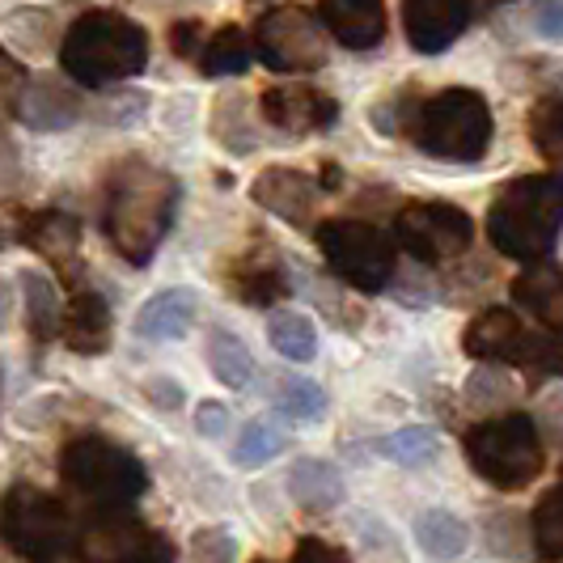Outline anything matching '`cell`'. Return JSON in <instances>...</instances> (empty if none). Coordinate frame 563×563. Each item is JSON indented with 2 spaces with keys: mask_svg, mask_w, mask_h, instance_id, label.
I'll use <instances>...</instances> for the list:
<instances>
[{
  "mask_svg": "<svg viewBox=\"0 0 563 563\" xmlns=\"http://www.w3.org/2000/svg\"><path fill=\"white\" fill-rule=\"evenodd\" d=\"M174 203H178V183L166 169L148 166L141 157H128L111 169L102 229H107L114 251L132 267L153 263V254L169 229V217H174Z\"/></svg>",
  "mask_w": 563,
  "mask_h": 563,
  "instance_id": "6da1fadb",
  "label": "cell"
},
{
  "mask_svg": "<svg viewBox=\"0 0 563 563\" xmlns=\"http://www.w3.org/2000/svg\"><path fill=\"white\" fill-rule=\"evenodd\" d=\"M144 64H148V34L114 9L81 13L64 30L59 68L77 85L98 89V85L128 81V77L144 73Z\"/></svg>",
  "mask_w": 563,
  "mask_h": 563,
  "instance_id": "7a4b0ae2",
  "label": "cell"
},
{
  "mask_svg": "<svg viewBox=\"0 0 563 563\" xmlns=\"http://www.w3.org/2000/svg\"><path fill=\"white\" fill-rule=\"evenodd\" d=\"M560 174H526L496 191L487 208L492 246L521 263H542L560 242Z\"/></svg>",
  "mask_w": 563,
  "mask_h": 563,
  "instance_id": "3957f363",
  "label": "cell"
},
{
  "mask_svg": "<svg viewBox=\"0 0 563 563\" xmlns=\"http://www.w3.org/2000/svg\"><path fill=\"white\" fill-rule=\"evenodd\" d=\"M59 475L85 505H93V512L136 505L148 487V471H144L141 457L119 441L98 437V432L73 437L59 450Z\"/></svg>",
  "mask_w": 563,
  "mask_h": 563,
  "instance_id": "277c9868",
  "label": "cell"
},
{
  "mask_svg": "<svg viewBox=\"0 0 563 563\" xmlns=\"http://www.w3.org/2000/svg\"><path fill=\"white\" fill-rule=\"evenodd\" d=\"M0 538L30 563H85L77 547V521L52 492L13 483L0 500Z\"/></svg>",
  "mask_w": 563,
  "mask_h": 563,
  "instance_id": "5b68a950",
  "label": "cell"
},
{
  "mask_svg": "<svg viewBox=\"0 0 563 563\" xmlns=\"http://www.w3.org/2000/svg\"><path fill=\"white\" fill-rule=\"evenodd\" d=\"M462 450L471 471L483 483L500 487V492H521L542 475L547 466V450H542V432L530 416L521 411H508L496 420L475 423L466 437H462Z\"/></svg>",
  "mask_w": 563,
  "mask_h": 563,
  "instance_id": "8992f818",
  "label": "cell"
},
{
  "mask_svg": "<svg viewBox=\"0 0 563 563\" xmlns=\"http://www.w3.org/2000/svg\"><path fill=\"white\" fill-rule=\"evenodd\" d=\"M416 144L428 157H445V162H479L492 148V107L479 89H441L428 102L416 107L411 128Z\"/></svg>",
  "mask_w": 563,
  "mask_h": 563,
  "instance_id": "52a82bcc",
  "label": "cell"
},
{
  "mask_svg": "<svg viewBox=\"0 0 563 563\" xmlns=\"http://www.w3.org/2000/svg\"><path fill=\"white\" fill-rule=\"evenodd\" d=\"M462 352L475 361H500V365L526 368L534 382L560 373V335H538L512 310H483L462 331Z\"/></svg>",
  "mask_w": 563,
  "mask_h": 563,
  "instance_id": "ba28073f",
  "label": "cell"
},
{
  "mask_svg": "<svg viewBox=\"0 0 563 563\" xmlns=\"http://www.w3.org/2000/svg\"><path fill=\"white\" fill-rule=\"evenodd\" d=\"M313 238L327 267L356 292H382L395 280V242L377 225L339 217V221H322Z\"/></svg>",
  "mask_w": 563,
  "mask_h": 563,
  "instance_id": "9c48e42d",
  "label": "cell"
},
{
  "mask_svg": "<svg viewBox=\"0 0 563 563\" xmlns=\"http://www.w3.org/2000/svg\"><path fill=\"white\" fill-rule=\"evenodd\" d=\"M251 52L272 73H313V68L327 64L331 43H327V30L310 9L280 4V9H267L258 18Z\"/></svg>",
  "mask_w": 563,
  "mask_h": 563,
  "instance_id": "30bf717a",
  "label": "cell"
},
{
  "mask_svg": "<svg viewBox=\"0 0 563 563\" xmlns=\"http://www.w3.org/2000/svg\"><path fill=\"white\" fill-rule=\"evenodd\" d=\"M395 242L411 258H420L428 267L453 263L471 251L475 242V221L466 208L437 203V199H411L402 203L395 217Z\"/></svg>",
  "mask_w": 563,
  "mask_h": 563,
  "instance_id": "8fae6325",
  "label": "cell"
},
{
  "mask_svg": "<svg viewBox=\"0 0 563 563\" xmlns=\"http://www.w3.org/2000/svg\"><path fill=\"white\" fill-rule=\"evenodd\" d=\"M258 114H263V123H272L280 132L310 136V132H327L335 123L339 102L313 85H272L258 93Z\"/></svg>",
  "mask_w": 563,
  "mask_h": 563,
  "instance_id": "7c38bea8",
  "label": "cell"
},
{
  "mask_svg": "<svg viewBox=\"0 0 563 563\" xmlns=\"http://www.w3.org/2000/svg\"><path fill=\"white\" fill-rule=\"evenodd\" d=\"M471 18H475V0H402L407 43L423 56L453 47L457 34L471 26Z\"/></svg>",
  "mask_w": 563,
  "mask_h": 563,
  "instance_id": "4fadbf2b",
  "label": "cell"
},
{
  "mask_svg": "<svg viewBox=\"0 0 563 563\" xmlns=\"http://www.w3.org/2000/svg\"><path fill=\"white\" fill-rule=\"evenodd\" d=\"M251 199L258 208H267L272 217L288 221V225H310L318 203H322V187L306 169L272 166L251 183Z\"/></svg>",
  "mask_w": 563,
  "mask_h": 563,
  "instance_id": "5bb4252c",
  "label": "cell"
},
{
  "mask_svg": "<svg viewBox=\"0 0 563 563\" xmlns=\"http://www.w3.org/2000/svg\"><path fill=\"white\" fill-rule=\"evenodd\" d=\"M153 538L157 534H148L128 508H107V512H93L85 530H77V547L85 563H123L141 555Z\"/></svg>",
  "mask_w": 563,
  "mask_h": 563,
  "instance_id": "9a60e30c",
  "label": "cell"
},
{
  "mask_svg": "<svg viewBox=\"0 0 563 563\" xmlns=\"http://www.w3.org/2000/svg\"><path fill=\"white\" fill-rule=\"evenodd\" d=\"M13 111L30 132H68L81 119V98L59 77H30L13 102Z\"/></svg>",
  "mask_w": 563,
  "mask_h": 563,
  "instance_id": "2e32d148",
  "label": "cell"
},
{
  "mask_svg": "<svg viewBox=\"0 0 563 563\" xmlns=\"http://www.w3.org/2000/svg\"><path fill=\"white\" fill-rule=\"evenodd\" d=\"M318 13H322V30L352 47V52H368L386 38V0H318Z\"/></svg>",
  "mask_w": 563,
  "mask_h": 563,
  "instance_id": "e0dca14e",
  "label": "cell"
},
{
  "mask_svg": "<svg viewBox=\"0 0 563 563\" xmlns=\"http://www.w3.org/2000/svg\"><path fill=\"white\" fill-rule=\"evenodd\" d=\"M56 335L77 356H102L111 347V306L98 292H73L59 310Z\"/></svg>",
  "mask_w": 563,
  "mask_h": 563,
  "instance_id": "ac0fdd59",
  "label": "cell"
},
{
  "mask_svg": "<svg viewBox=\"0 0 563 563\" xmlns=\"http://www.w3.org/2000/svg\"><path fill=\"white\" fill-rule=\"evenodd\" d=\"M512 301H521V306L534 313L551 335H560V327H563V272L560 267H551V263H530V267L512 280Z\"/></svg>",
  "mask_w": 563,
  "mask_h": 563,
  "instance_id": "d6986e66",
  "label": "cell"
},
{
  "mask_svg": "<svg viewBox=\"0 0 563 563\" xmlns=\"http://www.w3.org/2000/svg\"><path fill=\"white\" fill-rule=\"evenodd\" d=\"M225 284L251 310H272L276 301L292 292V280H288L280 258H242V263H233V276Z\"/></svg>",
  "mask_w": 563,
  "mask_h": 563,
  "instance_id": "ffe728a7",
  "label": "cell"
},
{
  "mask_svg": "<svg viewBox=\"0 0 563 563\" xmlns=\"http://www.w3.org/2000/svg\"><path fill=\"white\" fill-rule=\"evenodd\" d=\"M199 313V297L191 288H166L157 297L144 301V310L136 313V335L144 339H183L191 331Z\"/></svg>",
  "mask_w": 563,
  "mask_h": 563,
  "instance_id": "44dd1931",
  "label": "cell"
},
{
  "mask_svg": "<svg viewBox=\"0 0 563 563\" xmlns=\"http://www.w3.org/2000/svg\"><path fill=\"white\" fill-rule=\"evenodd\" d=\"M288 492H292L297 508H306V512H331L347 496L339 471L322 457H297L288 471Z\"/></svg>",
  "mask_w": 563,
  "mask_h": 563,
  "instance_id": "7402d4cb",
  "label": "cell"
},
{
  "mask_svg": "<svg viewBox=\"0 0 563 563\" xmlns=\"http://www.w3.org/2000/svg\"><path fill=\"white\" fill-rule=\"evenodd\" d=\"M22 242H26L34 254L52 258V263H68L77 246H81V221L59 212V208H47V212H30L22 221Z\"/></svg>",
  "mask_w": 563,
  "mask_h": 563,
  "instance_id": "603a6c76",
  "label": "cell"
},
{
  "mask_svg": "<svg viewBox=\"0 0 563 563\" xmlns=\"http://www.w3.org/2000/svg\"><path fill=\"white\" fill-rule=\"evenodd\" d=\"M416 542L432 560H457L466 551V542H471V530H466L462 517H453L445 508H428V512L416 517Z\"/></svg>",
  "mask_w": 563,
  "mask_h": 563,
  "instance_id": "cb8c5ba5",
  "label": "cell"
},
{
  "mask_svg": "<svg viewBox=\"0 0 563 563\" xmlns=\"http://www.w3.org/2000/svg\"><path fill=\"white\" fill-rule=\"evenodd\" d=\"M251 38H246V30L242 26H221L208 43H203V52H199V68H203V77H242L246 68H251Z\"/></svg>",
  "mask_w": 563,
  "mask_h": 563,
  "instance_id": "d4e9b609",
  "label": "cell"
},
{
  "mask_svg": "<svg viewBox=\"0 0 563 563\" xmlns=\"http://www.w3.org/2000/svg\"><path fill=\"white\" fill-rule=\"evenodd\" d=\"M267 339H272V347L280 352L284 361H292V365H306V361L318 356V327H313L310 313H301V310L272 313Z\"/></svg>",
  "mask_w": 563,
  "mask_h": 563,
  "instance_id": "484cf974",
  "label": "cell"
},
{
  "mask_svg": "<svg viewBox=\"0 0 563 563\" xmlns=\"http://www.w3.org/2000/svg\"><path fill=\"white\" fill-rule=\"evenodd\" d=\"M208 368H212V377L229 386V390H242V386H251L254 377V356L251 347L242 343V339L233 335V331H212L208 339Z\"/></svg>",
  "mask_w": 563,
  "mask_h": 563,
  "instance_id": "4316f807",
  "label": "cell"
},
{
  "mask_svg": "<svg viewBox=\"0 0 563 563\" xmlns=\"http://www.w3.org/2000/svg\"><path fill=\"white\" fill-rule=\"evenodd\" d=\"M530 542H534L538 560L560 563L563 560V487H547L542 500L534 505L530 517Z\"/></svg>",
  "mask_w": 563,
  "mask_h": 563,
  "instance_id": "83f0119b",
  "label": "cell"
},
{
  "mask_svg": "<svg viewBox=\"0 0 563 563\" xmlns=\"http://www.w3.org/2000/svg\"><path fill=\"white\" fill-rule=\"evenodd\" d=\"M22 297H26V322H30V335L38 339V343H47V339H56V327H59V292L56 284L47 280V276H38V272H22Z\"/></svg>",
  "mask_w": 563,
  "mask_h": 563,
  "instance_id": "f1b7e54d",
  "label": "cell"
},
{
  "mask_svg": "<svg viewBox=\"0 0 563 563\" xmlns=\"http://www.w3.org/2000/svg\"><path fill=\"white\" fill-rule=\"evenodd\" d=\"M276 407H280V416H288V420L297 423H318L322 416H327V390L318 386V382H310V377H284L280 386H276Z\"/></svg>",
  "mask_w": 563,
  "mask_h": 563,
  "instance_id": "f546056e",
  "label": "cell"
},
{
  "mask_svg": "<svg viewBox=\"0 0 563 563\" xmlns=\"http://www.w3.org/2000/svg\"><path fill=\"white\" fill-rule=\"evenodd\" d=\"M377 450L386 453L390 462L398 466H423V462H432L437 450H441V441H437V432L432 428H423V423H407V428H398L390 437H382V445Z\"/></svg>",
  "mask_w": 563,
  "mask_h": 563,
  "instance_id": "4dcf8cb0",
  "label": "cell"
},
{
  "mask_svg": "<svg viewBox=\"0 0 563 563\" xmlns=\"http://www.w3.org/2000/svg\"><path fill=\"white\" fill-rule=\"evenodd\" d=\"M530 141H534V148L551 162V166H560V153H563L560 93H547V98H538L534 102V111H530Z\"/></svg>",
  "mask_w": 563,
  "mask_h": 563,
  "instance_id": "1f68e13d",
  "label": "cell"
},
{
  "mask_svg": "<svg viewBox=\"0 0 563 563\" xmlns=\"http://www.w3.org/2000/svg\"><path fill=\"white\" fill-rule=\"evenodd\" d=\"M284 450H288V437H284L280 428L267 420H254L242 428V437H238V445H233V457H238L242 466H263V462L280 457Z\"/></svg>",
  "mask_w": 563,
  "mask_h": 563,
  "instance_id": "d6a6232c",
  "label": "cell"
},
{
  "mask_svg": "<svg viewBox=\"0 0 563 563\" xmlns=\"http://www.w3.org/2000/svg\"><path fill=\"white\" fill-rule=\"evenodd\" d=\"M233 555H238V542L221 526H208L191 538V560L196 563H233Z\"/></svg>",
  "mask_w": 563,
  "mask_h": 563,
  "instance_id": "836d02e7",
  "label": "cell"
},
{
  "mask_svg": "<svg viewBox=\"0 0 563 563\" xmlns=\"http://www.w3.org/2000/svg\"><path fill=\"white\" fill-rule=\"evenodd\" d=\"M22 187V153L9 132H0V196H13Z\"/></svg>",
  "mask_w": 563,
  "mask_h": 563,
  "instance_id": "e575fe53",
  "label": "cell"
},
{
  "mask_svg": "<svg viewBox=\"0 0 563 563\" xmlns=\"http://www.w3.org/2000/svg\"><path fill=\"white\" fill-rule=\"evenodd\" d=\"M292 563H352L343 547H331L327 538H301L297 551H292Z\"/></svg>",
  "mask_w": 563,
  "mask_h": 563,
  "instance_id": "d590c367",
  "label": "cell"
},
{
  "mask_svg": "<svg viewBox=\"0 0 563 563\" xmlns=\"http://www.w3.org/2000/svg\"><path fill=\"white\" fill-rule=\"evenodd\" d=\"M22 85H26V73H22V64L9 56L4 47H0V111H9L13 102H18V93H22Z\"/></svg>",
  "mask_w": 563,
  "mask_h": 563,
  "instance_id": "8d00e7d4",
  "label": "cell"
},
{
  "mask_svg": "<svg viewBox=\"0 0 563 563\" xmlns=\"http://www.w3.org/2000/svg\"><path fill=\"white\" fill-rule=\"evenodd\" d=\"M169 47H174V56L196 59L203 52V26L199 22H178V26L169 30Z\"/></svg>",
  "mask_w": 563,
  "mask_h": 563,
  "instance_id": "74e56055",
  "label": "cell"
},
{
  "mask_svg": "<svg viewBox=\"0 0 563 563\" xmlns=\"http://www.w3.org/2000/svg\"><path fill=\"white\" fill-rule=\"evenodd\" d=\"M196 428H199V437H225L229 432V407L225 402H199Z\"/></svg>",
  "mask_w": 563,
  "mask_h": 563,
  "instance_id": "f35d334b",
  "label": "cell"
},
{
  "mask_svg": "<svg viewBox=\"0 0 563 563\" xmlns=\"http://www.w3.org/2000/svg\"><path fill=\"white\" fill-rule=\"evenodd\" d=\"M534 30L547 38V43H555V38H560V0H538L534 4Z\"/></svg>",
  "mask_w": 563,
  "mask_h": 563,
  "instance_id": "ab89813d",
  "label": "cell"
},
{
  "mask_svg": "<svg viewBox=\"0 0 563 563\" xmlns=\"http://www.w3.org/2000/svg\"><path fill=\"white\" fill-rule=\"evenodd\" d=\"M144 395L153 398L157 407H166V411H174V407L183 402V390H178L169 377H148V382H144Z\"/></svg>",
  "mask_w": 563,
  "mask_h": 563,
  "instance_id": "60d3db41",
  "label": "cell"
},
{
  "mask_svg": "<svg viewBox=\"0 0 563 563\" xmlns=\"http://www.w3.org/2000/svg\"><path fill=\"white\" fill-rule=\"evenodd\" d=\"M123 563H174V555H169L166 538H153L141 555H132V560H123Z\"/></svg>",
  "mask_w": 563,
  "mask_h": 563,
  "instance_id": "b9f144b4",
  "label": "cell"
},
{
  "mask_svg": "<svg viewBox=\"0 0 563 563\" xmlns=\"http://www.w3.org/2000/svg\"><path fill=\"white\" fill-rule=\"evenodd\" d=\"M9 310H13V297H9V284L0 280V327L9 322Z\"/></svg>",
  "mask_w": 563,
  "mask_h": 563,
  "instance_id": "7bdbcfd3",
  "label": "cell"
},
{
  "mask_svg": "<svg viewBox=\"0 0 563 563\" xmlns=\"http://www.w3.org/2000/svg\"><path fill=\"white\" fill-rule=\"evenodd\" d=\"M508 0H475V13H487V9H500Z\"/></svg>",
  "mask_w": 563,
  "mask_h": 563,
  "instance_id": "ee69618b",
  "label": "cell"
},
{
  "mask_svg": "<svg viewBox=\"0 0 563 563\" xmlns=\"http://www.w3.org/2000/svg\"><path fill=\"white\" fill-rule=\"evenodd\" d=\"M254 563H267V560H254Z\"/></svg>",
  "mask_w": 563,
  "mask_h": 563,
  "instance_id": "f6af8a7d",
  "label": "cell"
}]
</instances>
